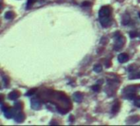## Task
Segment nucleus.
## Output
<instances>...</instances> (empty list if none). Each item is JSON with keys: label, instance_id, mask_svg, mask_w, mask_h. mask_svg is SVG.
<instances>
[{"label": "nucleus", "instance_id": "14", "mask_svg": "<svg viewBox=\"0 0 140 126\" xmlns=\"http://www.w3.org/2000/svg\"><path fill=\"white\" fill-rule=\"evenodd\" d=\"M35 2L36 0H27V2H26V7H27V9H29Z\"/></svg>", "mask_w": 140, "mask_h": 126}, {"label": "nucleus", "instance_id": "16", "mask_svg": "<svg viewBox=\"0 0 140 126\" xmlns=\"http://www.w3.org/2000/svg\"><path fill=\"white\" fill-rule=\"evenodd\" d=\"M130 79H140V71L137 72L135 74H132V76H130Z\"/></svg>", "mask_w": 140, "mask_h": 126}, {"label": "nucleus", "instance_id": "11", "mask_svg": "<svg viewBox=\"0 0 140 126\" xmlns=\"http://www.w3.org/2000/svg\"><path fill=\"white\" fill-rule=\"evenodd\" d=\"M130 16L125 14V16H124L123 17V20H122V24L123 25H128L129 23H130Z\"/></svg>", "mask_w": 140, "mask_h": 126}, {"label": "nucleus", "instance_id": "10", "mask_svg": "<svg viewBox=\"0 0 140 126\" xmlns=\"http://www.w3.org/2000/svg\"><path fill=\"white\" fill-rule=\"evenodd\" d=\"M119 110H120V102L119 101H115L112 107V111L113 113H116Z\"/></svg>", "mask_w": 140, "mask_h": 126}, {"label": "nucleus", "instance_id": "13", "mask_svg": "<svg viewBox=\"0 0 140 126\" xmlns=\"http://www.w3.org/2000/svg\"><path fill=\"white\" fill-rule=\"evenodd\" d=\"M93 70H94V71H95V72H98H98H101V71H102V70H103V67H102L101 65L98 64V65H95V66H94Z\"/></svg>", "mask_w": 140, "mask_h": 126}, {"label": "nucleus", "instance_id": "17", "mask_svg": "<svg viewBox=\"0 0 140 126\" xmlns=\"http://www.w3.org/2000/svg\"><path fill=\"white\" fill-rule=\"evenodd\" d=\"M36 91H37V89H36V88H34V89H30V90H29V91H28V92H27V93H26V95H27V96H30V95H33L34 93L36 92Z\"/></svg>", "mask_w": 140, "mask_h": 126}, {"label": "nucleus", "instance_id": "15", "mask_svg": "<svg viewBox=\"0 0 140 126\" xmlns=\"http://www.w3.org/2000/svg\"><path fill=\"white\" fill-rule=\"evenodd\" d=\"M1 109H2V111L5 112L6 111H7L8 109H10V107L8 106V105H7V104H4L3 102H2L1 104Z\"/></svg>", "mask_w": 140, "mask_h": 126}, {"label": "nucleus", "instance_id": "12", "mask_svg": "<svg viewBox=\"0 0 140 126\" xmlns=\"http://www.w3.org/2000/svg\"><path fill=\"white\" fill-rule=\"evenodd\" d=\"M13 17H14V12H13L9 11V12H7L5 13V18H6V19L11 20V19H12Z\"/></svg>", "mask_w": 140, "mask_h": 126}, {"label": "nucleus", "instance_id": "4", "mask_svg": "<svg viewBox=\"0 0 140 126\" xmlns=\"http://www.w3.org/2000/svg\"><path fill=\"white\" fill-rule=\"evenodd\" d=\"M99 21H100V24L103 27H107L111 24V18H110V17H99Z\"/></svg>", "mask_w": 140, "mask_h": 126}, {"label": "nucleus", "instance_id": "2", "mask_svg": "<svg viewBox=\"0 0 140 126\" xmlns=\"http://www.w3.org/2000/svg\"><path fill=\"white\" fill-rule=\"evenodd\" d=\"M136 88L134 86H128L123 91L124 97L127 99H134L135 98Z\"/></svg>", "mask_w": 140, "mask_h": 126}, {"label": "nucleus", "instance_id": "5", "mask_svg": "<svg viewBox=\"0 0 140 126\" xmlns=\"http://www.w3.org/2000/svg\"><path fill=\"white\" fill-rule=\"evenodd\" d=\"M14 119L17 122H22L24 120H25V115H24L23 112L21 111H18L17 113L15 114L14 116Z\"/></svg>", "mask_w": 140, "mask_h": 126}, {"label": "nucleus", "instance_id": "8", "mask_svg": "<svg viewBox=\"0 0 140 126\" xmlns=\"http://www.w3.org/2000/svg\"><path fill=\"white\" fill-rule=\"evenodd\" d=\"M19 96H20V93L17 91H12V92H11L8 95V98L11 100H16V99H17L19 98Z\"/></svg>", "mask_w": 140, "mask_h": 126}, {"label": "nucleus", "instance_id": "23", "mask_svg": "<svg viewBox=\"0 0 140 126\" xmlns=\"http://www.w3.org/2000/svg\"><path fill=\"white\" fill-rule=\"evenodd\" d=\"M139 17H140V12H139Z\"/></svg>", "mask_w": 140, "mask_h": 126}, {"label": "nucleus", "instance_id": "6", "mask_svg": "<svg viewBox=\"0 0 140 126\" xmlns=\"http://www.w3.org/2000/svg\"><path fill=\"white\" fill-rule=\"evenodd\" d=\"M129 56L126 53H120V54L118 56V61H120V63H125L126 61H129Z\"/></svg>", "mask_w": 140, "mask_h": 126}, {"label": "nucleus", "instance_id": "18", "mask_svg": "<svg viewBox=\"0 0 140 126\" xmlns=\"http://www.w3.org/2000/svg\"><path fill=\"white\" fill-rule=\"evenodd\" d=\"M92 89L93 91H95V92H98L99 90H100V85H93V86L92 87Z\"/></svg>", "mask_w": 140, "mask_h": 126}, {"label": "nucleus", "instance_id": "7", "mask_svg": "<svg viewBox=\"0 0 140 126\" xmlns=\"http://www.w3.org/2000/svg\"><path fill=\"white\" fill-rule=\"evenodd\" d=\"M41 106V104H40L39 101L37 100V99H32L31 100V107L34 110H39Z\"/></svg>", "mask_w": 140, "mask_h": 126}, {"label": "nucleus", "instance_id": "1", "mask_svg": "<svg viewBox=\"0 0 140 126\" xmlns=\"http://www.w3.org/2000/svg\"><path fill=\"white\" fill-rule=\"evenodd\" d=\"M115 44H114V49L115 51H118L122 49V47L125 44V38L120 34V32H116L115 34Z\"/></svg>", "mask_w": 140, "mask_h": 126}, {"label": "nucleus", "instance_id": "9", "mask_svg": "<svg viewBox=\"0 0 140 126\" xmlns=\"http://www.w3.org/2000/svg\"><path fill=\"white\" fill-rule=\"evenodd\" d=\"M83 98H84V96H83L82 93H75L73 95L74 100L75 101H77V102H80V101L83 100Z\"/></svg>", "mask_w": 140, "mask_h": 126}, {"label": "nucleus", "instance_id": "22", "mask_svg": "<svg viewBox=\"0 0 140 126\" xmlns=\"http://www.w3.org/2000/svg\"><path fill=\"white\" fill-rule=\"evenodd\" d=\"M82 6L83 7H87V6H90V2H83L82 3Z\"/></svg>", "mask_w": 140, "mask_h": 126}, {"label": "nucleus", "instance_id": "20", "mask_svg": "<svg viewBox=\"0 0 140 126\" xmlns=\"http://www.w3.org/2000/svg\"><path fill=\"white\" fill-rule=\"evenodd\" d=\"M2 79H3V82H4V84L5 85L8 84L9 80H8V78H7V76H3V77H2Z\"/></svg>", "mask_w": 140, "mask_h": 126}, {"label": "nucleus", "instance_id": "3", "mask_svg": "<svg viewBox=\"0 0 140 126\" xmlns=\"http://www.w3.org/2000/svg\"><path fill=\"white\" fill-rule=\"evenodd\" d=\"M98 15L99 17H110V15H111V9H110L109 7H103L99 11Z\"/></svg>", "mask_w": 140, "mask_h": 126}, {"label": "nucleus", "instance_id": "19", "mask_svg": "<svg viewBox=\"0 0 140 126\" xmlns=\"http://www.w3.org/2000/svg\"><path fill=\"white\" fill-rule=\"evenodd\" d=\"M130 35L131 38H134V37H137L138 36V32L137 31H131L130 33Z\"/></svg>", "mask_w": 140, "mask_h": 126}, {"label": "nucleus", "instance_id": "21", "mask_svg": "<svg viewBox=\"0 0 140 126\" xmlns=\"http://www.w3.org/2000/svg\"><path fill=\"white\" fill-rule=\"evenodd\" d=\"M134 105L140 107V99H137V100L134 101Z\"/></svg>", "mask_w": 140, "mask_h": 126}]
</instances>
